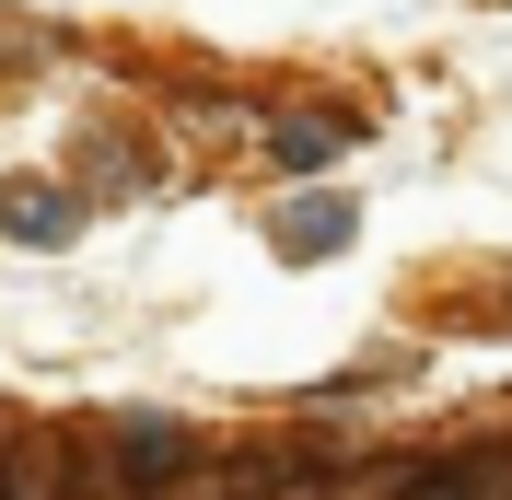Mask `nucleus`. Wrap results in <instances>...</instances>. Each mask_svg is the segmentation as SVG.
Masks as SVG:
<instances>
[{"label": "nucleus", "instance_id": "nucleus-1", "mask_svg": "<svg viewBox=\"0 0 512 500\" xmlns=\"http://www.w3.org/2000/svg\"><path fill=\"white\" fill-rule=\"evenodd\" d=\"M175 466H187V431H175V419H128L117 431V477L128 489H163Z\"/></svg>", "mask_w": 512, "mask_h": 500}, {"label": "nucleus", "instance_id": "nucleus-2", "mask_svg": "<svg viewBox=\"0 0 512 500\" xmlns=\"http://www.w3.org/2000/svg\"><path fill=\"white\" fill-rule=\"evenodd\" d=\"M70 221H82V210H70L59 187H12V198H0V233H24V245H70Z\"/></svg>", "mask_w": 512, "mask_h": 500}, {"label": "nucleus", "instance_id": "nucleus-3", "mask_svg": "<svg viewBox=\"0 0 512 500\" xmlns=\"http://www.w3.org/2000/svg\"><path fill=\"white\" fill-rule=\"evenodd\" d=\"M338 233H350V210H338V198H303V210H280V245H291V256L338 245Z\"/></svg>", "mask_w": 512, "mask_h": 500}, {"label": "nucleus", "instance_id": "nucleus-4", "mask_svg": "<svg viewBox=\"0 0 512 500\" xmlns=\"http://www.w3.org/2000/svg\"><path fill=\"white\" fill-rule=\"evenodd\" d=\"M326 152H338V117H291L280 128V163H326Z\"/></svg>", "mask_w": 512, "mask_h": 500}, {"label": "nucleus", "instance_id": "nucleus-5", "mask_svg": "<svg viewBox=\"0 0 512 500\" xmlns=\"http://www.w3.org/2000/svg\"><path fill=\"white\" fill-rule=\"evenodd\" d=\"M396 500H478V477H466V466H431V477H408Z\"/></svg>", "mask_w": 512, "mask_h": 500}, {"label": "nucleus", "instance_id": "nucleus-6", "mask_svg": "<svg viewBox=\"0 0 512 500\" xmlns=\"http://www.w3.org/2000/svg\"><path fill=\"white\" fill-rule=\"evenodd\" d=\"M222 500H256V489H222Z\"/></svg>", "mask_w": 512, "mask_h": 500}, {"label": "nucleus", "instance_id": "nucleus-7", "mask_svg": "<svg viewBox=\"0 0 512 500\" xmlns=\"http://www.w3.org/2000/svg\"><path fill=\"white\" fill-rule=\"evenodd\" d=\"M0 500H12V489H0Z\"/></svg>", "mask_w": 512, "mask_h": 500}]
</instances>
